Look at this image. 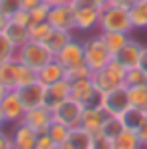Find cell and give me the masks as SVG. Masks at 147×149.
<instances>
[{"mask_svg":"<svg viewBox=\"0 0 147 149\" xmlns=\"http://www.w3.org/2000/svg\"><path fill=\"white\" fill-rule=\"evenodd\" d=\"M145 85H147V73H145Z\"/></svg>","mask_w":147,"mask_h":149,"instance_id":"obj_49","label":"cell"},{"mask_svg":"<svg viewBox=\"0 0 147 149\" xmlns=\"http://www.w3.org/2000/svg\"><path fill=\"white\" fill-rule=\"evenodd\" d=\"M133 32L129 8H123L117 4H107L101 8V18H99V32Z\"/></svg>","mask_w":147,"mask_h":149,"instance_id":"obj_1","label":"cell"},{"mask_svg":"<svg viewBox=\"0 0 147 149\" xmlns=\"http://www.w3.org/2000/svg\"><path fill=\"white\" fill-rule=\"evenodd\" d=\"M93 74V71L83 63V65H79V67H73V69H69L67 71V79L69 81H77V79H89Z\"/></svg>","mask_w":147,"mask_h":149,"instance_id":"obj_35","label":"cell"},{"mask_svg":"<svg viewBox=\"0 0 147 149\" xmlns=\"http://www.w3.org/2000/svg\"><path fill=\"white\" fill-rule=\"evenodd\" d=\"M73 38H75V32L52 28V32L49 34V38L45 40V45H47V49H49L52 54H56L59 50H63V47H65V45H69Z\"/></svg>","mask_w":147,"mask_h":149,"instance_id":"obj_21","label":"cell"},{"mask_svg":"<svg viewBox=\"0 0 147 149\" xmlns=\"http://www.w3.org/2000/svg\"><path fill=\"white\" fill-rule=\"evenodd\" d=\"M52 121H54V119H52V109H49L47 105L28 109L24 113V119H22V123L28 125V127H30L32 131H36V133H47Z\"/></svg>","mask_w":147,"mask_h":149,"instance_id":"obj_12","label":"cell"},{"mask_svg":"<svg viewBox=\"0 0 147 149\" xmlns=\"http://www.w3.org/2000/svg\"><path fill=\"white\" fill-rule=\"evenodd\" d=\"M133 30H147V0H137L129 8Z\"/></svg>","mask_w":147,"mask_h":149,"instance_id":"obj_23","label":"cell"},{"mask_svg":"<svg viewBox=\"0 0 147 149\" xmlns=\"http://www.w3.org/2000/svg\"><path fill=\"white\" fill-rule=\"evenodd\" d=\"M83 109H85V105H81L79 101L67 99V101H63L61 105H56V107L52 109V119L73 129V127H77V125L81 123Z\"/></svg>","mask_w":147,"mask_h":149,"instance_id":"obj_8","label":"cell"},{"mask_svg":"<svg viewBox=\"0 0 147 149\" xmlns=\"http://www.w3.org/2000/svg\"><path fill=\"white\" fill-rule=\"evenodd\" d=\"M2 32L6 34V38H8L16 49L22 47L24 42H28V26L20 24V22H16V20H12V18H8V24H6V28H4Z\"/></svg>","mask_w":147,"mask_h":149,"instance_id":"obj_20","label":"cell"},{"mask_svg":"<svg viewBox=\"0 0 147 149\" xmlns=\"http://www.w3.org/2000/svg\"><path fill=\"white\" fill-rule=\"evenodd\" d=\"M135 133H137V137L141 139V143L147 147V115L143 117V121L139 123V127L135 129Z\"/></svg>","mask_w":147,"mask_h":149,"instance_id":"obj_39","label":"cell"},{"mask_svg":"<svg viewBox=\"0 0 147 149\" xmlns=\"http://www.w3.org/2000/svg\"><path fill=\"white\" fill-rule=\"evenodd\" d=\"M6 93H8V89H6V87H4V85L0 83V101H2L4 97H6Z\"/></svg>","mask_w":147,"mask_h":149,"instance_id":"obj_46","label":"cell"},{"mask_svg":"<svg viewBox=\"0 0 147 149\" xmlns=\"http://www.w3.org/2000/svg\"><path fill=\"white\" fill-rule=\"evenodd\" d=\"M54 58H56L67 71L73 69V67L83 65V63H85V42L79 40V38H73L69 45L63 47V50H59V52L54 54Z\"/></svg>","mask_w":147,"mask_h":149,"instance_id":"obj_11","label":"cell"},{"mask_svg":"<svg viewBox=\"0 0 147 149\" xmlns=\"http://www.w3.org/2000/svg\"><path fill=\"white\" fill-rule=\"evenodd\" d=\"M69 141L73 143L75 149H93V135L85 131L81 125H77L69 133Z\"/></svg>","mask_w":147,"mask_h":149,"instance_id":"obj_25","label":"cell"},{"mask_svg":"<svg viewBox=\"0 0 147 149\" xmlns=\"http://www.w3.org/2000/svg\"><path fill=\"white\" fill-rule=\"evenodd\" d=\"M71 99L79 101L81 105H99L101 107V101H103V93L95 89L91 77L89 79H77L71 81Z\"/></svg>","mask_w":147,"mask_h":149,"instance_id":"obj_7","label":"cell"},{"mask_svg":"<svg viewBox=\"0 0 147 149\" xmlns=\"http://www.w3.org/2000/svg\"><path fill=\"white\" fill-rule=\"evenodd\" d=\"M83 42H85V65H87L93 73H95V71H101L105 65L111 63V58H115V56L111 54V50L107 49V45H105L101 32L89 36V38L83 40Z\"/></svg>","mask_w":147,"mask_h":149,"instance_id":"obj_4","label":"cell"},{"mask_svg":"<svg viewBox=\"0 0 147 149\" xmlns=\"http://www.w3.org/2000/svg\"><path fill=\"white\" fill-rule=\"evenodd\" d=\"M49 10H50V4H40L36 8H32L28 14H30V24H38V22H47L49 20ZM28 24V26H30Z\"/></svg>","mask_w":147,"mask_h":149,"instance_id":"obj_32","label":"cell"},{"mask_svg":"<svg viewBox=\"0 0 147 149\" xmlns=\"http://www.w3.org/2000/svg\"><path fill=\"white\" fill-rule=\"evenodd\" d=\"M34 81H36V71L28 69V67H24V65L20 63V73H18V81H16V89L26 87V85H30V83H34Z\"/></svg>","mask_w":147,"mask_h":149,"instance_id":"obj_34","label":"cell"},{"mask_svg":"<svg viewBox=\"0 0 147 149\" xmlns=\"http://www.w3.org/2000/svg\"><path fill=\"white\" fill-rule=\"evenodd\" d=\"M101 107L107 115H115L119 117L123 115L129 107H131V101H129V89L127 85L123 87H117L109 93H103V101H101Z\"/></svg>","mask_w":147,"mask_h":149,"instance_id":"obj_6","label":"cell"},{"mask_svg":"<svg viewBox=\"0 0 147 149\" xmlns=\"http://www.w3.org/2000/svg\"><path fill=\"white\" fill-rule=\"evenodd\" d=\"M10 139H12V147L14 149H36L38 133L32 131L24 123H16L14 129L10 131Z\"/></svg>","mask_w":147,"mask_h":149,"instance_id":"obj_16","label":"cell"},{"mask_svg":"<svg viewBox=\"0 0 147 149\" xmlns=\"http://www.w3.org/2000/svg\"><path fill=\"white\" fill-rule=\"evenodd\" d=\"M65 77H67V69H65L56 58H52L50 63H47L45 67H40V69L36 71V81H38L40 85H45V87L63 81Z\"/></svg>","mask_w":147,"mask_h":149,"instance_id":"obj_18","label":"cell"},{"mask_svg":"<svg viewBox=\"0 0 147 149\" xmlns=\"http://www.w3.org/2000/svg\"><path fill=\"white\" fill-rule=\"evenodd\" d=\"M137 0H111V4H117V6H123V8H131Z\"/></svg>","mask_w":147,"mask_h":149,"instance_id":"obj_42","label":"cell"},{"mask_svg":"<svg viewBox=\"0 0 147 149\" xmlns=\"http://www.w3.org/2000/svg\"><path fill=\"white\" fill-rule=\"evenodd\" d=\"M143 49H145V47H143L139 40L129 38V40H127V45H125V47L117 52V56H115V58L121 63L127 71H129V69H137V67H139V63H141Z\"/></svg>","mask_w":147,"mask_h":149,"instance_id":"obj_14","label":"cell"},{"mask_svg":"<svg viewBox=\"0 0 147 149\" xmlns=\"http://www.w3.org/2000/svg\"><path fill=\"white\" fill-rule=\"evenodd\" d=\"M139 67L147 73V47L143 49V54H141V63H139Z\"/></svg>","mask_w":147,"mask_h":149,"instance_id":"obj_43","label":"cell"},{"mask_svg":"<svg viewBox=\"0 0 147 149\" xmlns=\"http://www.w3.org/2000/svg\"><path fill=\"white\" fill-rule=\"evenodd\" d=\"M47 133L50 135V139H52V141H54L56 145H61V143H65V141L69 139V133H71V127H67V125L59 123V121H52Z\"/></svg>","mask_w":147,"mask_h":149,"instance_id":"obj_30","label":"cell"},{"mask_svg":"<svg viewBox=\"0 0 147 149\" xmlns=\"http://www.w3.org/2000/svg\"><path fill=\"white\" fill-rule=\"evenodd\" d=\"M145 149H147V147H145Z\"/></svg>","mask_w":147,"mask_h":149,"instance_id":"obj_51","label":"cell"},{"mask_svg":"<svg viewBox=\"0 0 147 149\" xmlns=\"http://www.w3.org/2000/svg\"><path fill=\"white\" fill-rule=\"evenodd\" d=\"M127 89H129L131 107L147 113V85H135V87H127Z\"/></svg>","mask_w":147,"mask_h":149,"instance_id":"obj_26","label":"cell"},{"mask_svg":"<svg viewBox=\"0 0 147 149\" xmlns=\"http://www.w3.org/2000/svg\"><path fill=\"white\" fill-rule=\"evenodd\" d=\"M18 73H20V63L16 61V56H14V58H10V61L0 63V83H2L8 91L16 89Z\"/></svg>","mask_w":147,"mask_h":149,"instance_id":"obj_19","label":"cell"},{"mask_svg":"<svg viewBox=\"0 0 147 149\" xmlns=\"http://www.w3.org/2000/svg\"><path fill=\"white\" fill-rule=\"evenodd\" d=\"M0 111H2V115H4L6 125L22 123L26 109H24V105H22V101H20V97H18V91H16V89L8 91L6 97L0 101Z\"/></svg>","mask_w":147,"mask_h":149,"instance_id":"obj_9","label":"cell"},{"mask_svg":"<svg viewBox=\"0 0 147 149\" xmlns=\"http://www.w3.org/2000/svg\"><path fill=\"white\" fill-rule=\"evenodd\" d=\"M125 77H127V69L123 67L117 58H111L109 65H105L101 71H95L91 74V81L95 85V89L101 93H109L117 87L125 85Z\"/></svg>","mask_w":147,"mask_h":149,"instance_id":"obj_2","label":"cell"},{"mask_svg":"<svg viewBox=\"0 0 147 149\" xmlns=\"http://www.w3.org/2000/svg\"><path fill=\"white\" fill-rule=\"evenodd\" d=\"M121 131H125V125H123L121 117H115V115H107V119H105V123H103V129H101V133L105 135V137H109V139H115Z\"/></svg>","mask_w":147,"mask_h":149,"instance_id":"obj_28","label":"cell"},{"mask_svg":"<svg viewBox=\"0 0 147 149\" xmlns=\"http://www.w3.org/2000/svg\"><path fill=\"white\" fill-rule=\"evenodd\" d=\"M54 58V54L47 49L45 42H34V40H28L22 47L16 49V61L22 63L24 67L32 69V71H38L40 67H45L47 63H50Z\"/></svg>","mask_w":147,"mask_h":149,"instance_id":"obj_3","label":"cell"},{"mask_svg":"<svg viewBox=\"0 0 147 149\" xmlns=\"http://www.w3.org/2000/svg\"><path fill=\"white\" fill-rule=\"evenodd\" d=\"M93 149H113V139L105 137L103 133L93 135Z\"/></svg>","mask_w":147,"mask_h":149,"instance_id":"obj_37","label":"cell"},{"mask_svg":"<svg viewBox=\"0 0 147 149\" xmlns=\"http://www.w3.org/2000/svg\"><path fill=\"white\" fill-rule=\"evenodd\" d=\"M59 145L50 139L49 133H38V139H36V149H56Z\"/></svg>","mask_w":147,"mask_h":149,"instance_id":"obj_38","label":"cell"},{"mask_svg":"<svg viewBox=\"0 0 147 149\" xmlns=\"http://www.w3.org/2000/svg\"><path fill=\"white\" fill-rule=\"evenodd\" d=\"M101 36H103L107 49L111 50L113 56H117V52H119V50L127 45V40L131 38L129 32H113V30H109V32H101Z\"/></svg>","mask_w":147,"mask_h":149,"instance_id":"obj_24","label":"cell"},{"mask_svg":"<svg viewBox=\"0 0 147 149\" xmlns=\"http://www.w3.org/2000/svg\"><path fill=\"white\" fill-rule=\"evenodd\" d=\"M6 24H8V16H6L4 12H0V32L6 28Z\"/></svg>","mask_w":147,"mask_h":149,"instance_id":"obj_44","label":"cell"},{"mask_svg":"<svg viewBox=\"0 0 147 149\" xmlns=\"http://www.w3.org/2000/svg\"><path fill=\"white\" fill-rule=\"evenodd\" d=\"M49 22L52 28L75 32V6L71 2L52 4L49 10Z\"/></svg>","mask_w":147,"mask_h":149,"instance_id":"obj_10","label":"cell"},{"mask_svg":"<svg viewBox=\"0 0 147 149\" xmlns=\"http://www.w3.org/2000/svg\"><path fill=\"white\" fill-rule=\"evenodd\" d=\"M10 149H14V147H10Z\"/></svg>","mask_w":147,"mask_h":149,"instance_id":"obj_50","label":"cell"},{"mask_svg":"<svg viewBox=\"0 0 147 149\" xmlns=\"http://www.w3.org/2000/svg\"><path fill=\"white\" fill-rule=\"evenodd\" d=\"M14 56H16V47L6 38L4 32H0V63L10 61V58H14Z\"/></svg>","mask_w":147,"mask_h":149,"instance_id":"obj_31","label":"cell"},{"mask_svg":"<svg viewBox=\"0 0 147 149\" xmlns=\"http://www.w3.org/2000/svg\"><path fill=\"white\" fill-rule=\"evenodd\" d=\"M113 149H145V145L141 143V139L137 137L135 131L125 129L113 139Z\"/></svg>","mask_w":147,"mask_h":149,"instance_id":"obj_22","label":"cell"},{"mask_svg":"<svg viewBox=\"0 0 147 149\" xmlns=\"http://www.w3.org/2000/svg\"><path fill=\"white\" fill-rule=\"evenodd\" d=\"M10 147H12L10 133H6L4 129H0V149H10Z\"/></svg>","mask_w":147,"mask_h":149,"instance_id":"obj_40","label":"cell"},{"mask_svg":"<svg viewBox=\"0 0 147 149\" xmlns=\"http://www.w3.org/2000/svg\"><path fill=\"white\" fill-rule=\"evenodd\" d=\"M45 2L52 6V4H63V2H71V0H45Z\"/></svg>","mask_w":147,"mask_h":149,"instance_id":"obj_47","label":"cell"},{"mask_svg":"<svg viewBox=\"0 0 147 149\" xmlns=\"http://www.w3.org/2000/svg\"><path fill=\"white\" fill-rule=\"evenodd\" d=\"M99 18H101V8L93 2H85L75 6V32L87 34L99 30Z\"/></svg>","mask_w":147,"mask_h":149,"instance_id":"obj_5","label":"cell"},{"mask_svg":"<svg viewBox=\"0 0 147 149\" xmlns=\"http://www.w3.org/2000/svg\"><path fill=\"white\" fill-rule=\"evenodd\" d=\"M20 6H22V0H0V12H4L6 16L14 14Z\"/></svg>","mask_w":147,"mask_h":149,"instance_id":"obj_36","label":"cell"},{"mask_svg":"<svg viewBox=\"0 0 147 149\" xmlns=\"http://www.w3.org/2000/svg\"><path fill=\"white\" fill-rule=\"evenodd\" d=\"M147 113L145 111H141V109H135V107H129L123 115H119L121 117L123 125H125V129H131V131H135L137 127H139V123L143 121V117H145Z\"/></svg>","mask_w":147,"mask_h":149,"instance_id":"obj_27","label":"cell"},{"mask_svg":"<svg viewBox=\"0 0 147 149\" xmlns=\"http://www.w3.org/2000/svg\"><path fill=\"white\" fill-rule=\"evenodd\" d=\"M4 125H6V121H4V115H2V111H0V129H4Z\"/></svg>","mask_w":147,"mask_h":149,"instance_id":"obj_48","label":"cell"},{"mask_svg":"<svg viewBox=\"0 0 147 149\" xmlns=\"http://www.w3.org/2000/svg\"><path fill=\"white\" fill-rule=\"evenodd\" d=\"M52 32V26L50 22H38V24H30L28 26V40H34V42H45L49 38V34Z\"/></svg>","mask_w":147,"mask_h":149,"instance_id":"obj_29","label":"cell"},{"mask_svg":"<svg viewBox=\"0 0 147 149\" xmlns=\"http://www.w3.org/2000/svg\"><path fill=\"white\" fill-rule=\"evenodd\" d=\"M40 4H45V0H22V6L20 8H24V10H32V8H36V6H40Z\"/></svg>","mask_w":147,"mask_h":149,"instance_id":"obj_41","label":"cell"},{"mask_svg":"<svg viewBox=\"0 0 147 149\" xmlns=\"http://www.w3.org/2000/svg\"><path fill=\"white\" fill-rule=\"evenodd\" d=\"M67 99H71V81L67 77L63 81H59V83L49 85L47 91H45V105L49 109H54L56 105H61Z\"/></svg>","mask_w":147,"mask_h":149,"instance_id":"obj_17","label":"cell"},{"mask_svg":"<svg viewBox=\"0 0 147 149\" xmlns=\"http://www.w3.org/2000/svg\"><path fill=\"white\" fill-rule=\"evenodd\" d=\"M95 4H97L99 8H103V6H107V4H111V0H93Z\"/></svg>","mask_w":147,"mask_h":149,"instance_id":"obj_45","label":"cell"},{"mask_svg":"<svg viewBox=\"0 0 147 149\" xmlns=\"http://www.w3.org/2000/svg\"><path fill=\"white\" fill-rule=\"evenodd\" d=\"M16 91H18V97H20V101H22L26 111L45 105V91H47V87L40 85L38 81H34V83H30V85H26V87H20V89H16Z\"/></svg>","mask_w":147,"mask_h":149,"instance_id":"obj_15","label":"cell"},{"mask_svg":"<svg viewBox=\"0 0 147 149\" xmlns=\"http://www.w3.org/2000/svg\"><path fill=\"white\" fill-rule=\"evenodd\" d=\"M105 119H107V113L103 111V107H99V105H87L83 109L81 123L79 125L85 131H89L91 135H97V133H101V129H103Z\"/></svg>","mask_w":147,"mask_h":149,"instance_id":"obj_13","label":"cell"},{"mask_svg":"<svg viewBox=\"0 0 147 149\" xmlns=\"http://www.w3.org/2000/svg\"><path fill=\"white\" fill-rule=\"evenodd\" d=\"M125 85L127 87H135V85H145V71L141 67L137 69H129L125 77Z\"/></svg>","mask_w":147,"mask_h":149,"instance_id":"obj_33","label":"cell"}]
</instances>
